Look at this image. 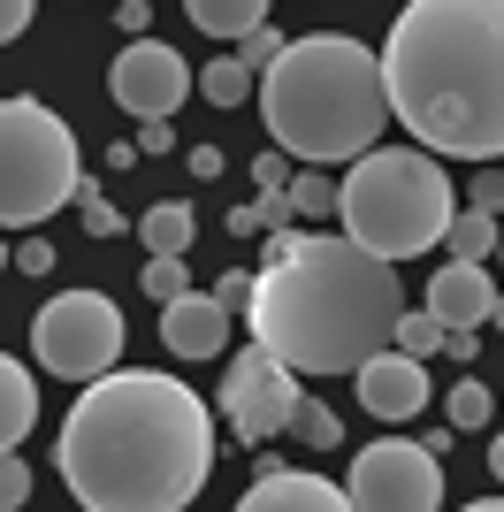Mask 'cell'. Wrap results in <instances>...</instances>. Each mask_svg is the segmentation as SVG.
Segmentation results:
<instances>
[{"instance_id": "1", "label": "cell", "mask_w": 504, "mask_h": 512, "mask_svg": "<svg viewBox=\"0 0 504 512\" xmlns=\"http://www.w3.org/2000/svg\"><path fill=\"white\" fill-rule=\"evenodd\" d=\"M54 459L84 512H184L214 474V413L161 367H115L69 406Z\"/></svg>"}, {"instance_id": "7", "label": "cell", "mask_w": 504, "mask_h": 512, "mask_svg": "<svg viewBox=\"0 0 504 512\" xmlns=\"http://www.w3.org/2000/svg\"><path fill=\"white\" fill-rule=\"evenodd\" d=\"M31 352L62 383H84V390L107 383L115 360H123V306L107 299V291H62L31 321Z\"/></svg>"}, {"instance_id": "36", "label": "cell", "mask_w": 504, "mask_h": 512, "mask_svg": "<svg viewBox=\"0 0 504 512\" xmlns=\"http://www.w3.org/2000/svg\"><path fill=\"white\" fill-rule=\"evenodd\" d=\"M138 153H168V123H146V130H138Z\"/></svg>"}, {"instance_id": "9", "label": "cell", "mask_w": 504, "mask_h": 512, "mask_svg": "<svg viewBox=\"0 0 504 512\" xmlns=\"http://www.w3.org/2000/svg\"><path fill=\"white\" fill-rule=\"evenodd\" d=\"M352 512H436L443 505V467L428 444H405V436H382L352 459V482H344Z\"/></svg>"}, {"instance_id": "40", "label": "cell", "mask_w": 504, "mask_h": 512, "mask_svg": "<svg viewBox=\"0 0 504 512\" xmlns=\"http://www.w3.org/2000/svg\"><path fill=\"white\" fill-rule=\"evenodd\" d=\"M497 260H504V245H497Z\"/></svg>"}, {"instance_id": "33", "label": "cell", "mask_w": 504, "mask_h": 512, "mask_svg": "<svg viewBox=\"0 0 504 512\" xmlns=\"http://www.w3.org/2000/svg\"><path fill=\"white\" fill-rule=\"evenodd\" d=\"M23 31H31V0H8L0 8V39H23Z\"/></svg>"}, {"instance_id": "24", "label": "cell", "mask_w": 504, "mask_h": 512, "mask_svg": "<svg viewBox=\"0 0 504 512\" xmlns=\"http://www.w3.org/2000/svg\"><path fill=\"white\" fill-rule=\"evenodd\" d=\"M443 337H451V329H443L428 306H420V314L405 306V321H398V352H405V360H428V352H443Z\"/></svg>"}, {"instance_id": "29", "label": "cell", "mask_w": 504, "mask_h": 512, "mask_svg": "<svg viewBox=\"0 0 504 512\" xmlns=\"http://www.w3.org/2000/svg\"><path fill=\"white\" fill-rule=\"evenodd\" d=\"M77 207H84V230H92V237H123V230H130L123 214L107 207V192H100V184H84V192H77Z\"/></svg>"}, {"instance_id": "26", "label": "cell", "mask_w": 504, "mask_h": 512, "mask_svg": "<svg viewBox=\"0 0 504 512\" xmlns=\"http://www.w3.org/2000/svg\"><path fill=\"white\" fill-rule=\"evenodd\" d=\"M146 299H161V306H176V299H191V283H184V260H146Z\"/></svg>"}, {"instance_id": "35", "label": "cell", "mask_w": 504, "mask_h": 512, "mask_svg": "<svg viewBox=\"0 0 504 512\" xmlns=\"http://www.w3.org/2000/svg\"><path fill=\"white\" fill-rule=\"evenodd\" d=\"M184 161H191V176H222V146H191Z\"/></svg>"}, {"instance_id": "34", "label": "cell", "mask_w": 504, "mask_h": 512, "mask_svg": "<svg viewBox=\"0 0 504 512\" xmlns=\"http://www.w3.org/2000/svg\"><path fill=\"white\" fill-rule=\"evenodd\" d=\"M115 23H123V31H138V39H146V31H153V8H146V0H123V8H115Z\"/></svg>"}, {"instance_id": "22", "label": "cell", "mask_w": 504, "mask_h": 512, "mask_svg": "<svg viewBox=\"0 0 504 512\" xmlns=\"http://www.w3.org/2000/svg\"><path fill=\"white\" fill-rule=\"evenodd\" d=\"M291 222H298V214H291V192H283V199H245V207H230V230H237V237H260V230L283 237Z\"/></svg>"}, {"instance_id": "37", "label": "cell", "mask_w": 504, "mask_h": 512, "mask_svg": "<svg viewBox=\"0 0 504 512\" xmlns=\"http://www.w3.org/2000/svg\"><path fill=\"white\" fill-rule=\"evenodd\" d=\"M489 474H497V482H504V428H497V436H489Z\"/></svg>"}, {"instance_id": "6", "label": "cell", "mask_w": 504, "mask_h": 512, "mask_svg": "<svg viewBox=\"0 0 504 512\" xmlns=\"http://www.w3.org/2000/svg\"><path fill=\"white\" fill-rule=\"evenodd\" d=\"M92 176L77 161V130L31 92L0 100V222L8 230H39L46 214H62Z\"/></svg>"}, {"instance_id": "10", "label": "cell", "mask_w": 504, "mask_h": 512, "mask_svg": "<svg viewBox=\"0 0 504 512\" xmlns=\"http://www.w3.org/2000/svg\"><path fill=\"white\" fill-rule=\"evenodd\" d=\"M107 92H115V107L138 115V123H168V115L199 92V77H191V62L176 54V46L130 39L123 54H115V69H107Z\"/></svg>"}, {"instance_id": "4", "label": "cell", "mask_w": 504, "mask_h": 512, "mask_svg": "<svg viewBox=\"0 0 504 512\" xmlns=\"http://www.w3.org/2000/svg\"><path fill=\"white\" fill-rule=\"evenodd\" d=\"M260 115L275 153H291L298 169H359L390 123L382 54L344 31L291 39V54L260 77Z\"/></svg>"}, {"instance_id": "28", "label": "cell", "mask_w": 504, "mask_h": 512, "mask_svg": "<svg viewBox=\"0 0 504 512\" xmlns=\"http://www.w3.org/2000/svg\"><path fill=\"white\" fill-rule=\"evenodd\" d=\"M252 184H260V199H283V192L298 184L291 153H252Z\"/></svg>"}, {"instance_id": "18", "label": "cell", "mask_w": 504, "mask_h": 512, "mask_svg": "<svg viewBox=\"0 0 504 512\" xmlns=\"http://www.w3.org/2000/svg\"><path fill=\"white\" fill-rule=\"evenodd\" d=\"M451 260H466V268H482L489 253L504 245V230H497V214H474V207H459V222H451Z\"/></svg>"}, {"instance_id": "2", "label": "cell", "mask_w": 504, "mask_h": 512, "mask_svg": "<svg viewBox=\"0 0 504 512\" xmlns=\"http://www.w3.org/2000/svg\"><path fill=\"white\" fill-rule=\"evenodd\" d=\"M252 344H268L291 375H359L382 352H398L405 291L398 268L352 237H268V268L252 291Z\"/></svg>"}, {"instance_id": "8", "label": "cell", "mask_w": 504, "mask_h": 512, "mask_svg": "<svg viewBox=\"0 0 504 512\" xmlns=\"http://www.w3.org/2000/svg\"><path fill=\"white\" fill-rule=\"evenodd\" d=\"M298 406H306V390H298V375L275 360L268 344H245L230 360V375H222V421L237 428V444L268 451L275 436H291Z\"/></svg>"}, {"instance_id": "30", "label": "cell", "mask_w": 504, "mask_h": 512, "mask_svg": "<svg viewBox=\"0 0 504 512\" xmlns=\"http://www.w3.org/2000/svg\"><path fill=\"white\" fill-rule=\"evenodd\" d=\"M466 207H474V214H504V169H474V184H466Z\"/></svg>"}, {"instance_id": "15", "label": "cell", "mask_w": 504, "mask_h": 512, "mask_svg": "<svg viewBox=\"0 0 504 512\" xmlns=\"http://www.w3.org/2000/svg\"><path fill=\"white\" fill-rule=\"evenodd\" d=\"M31 421H39V383H31L23 360L8 352V360H0V451H23Z\"/></svg>"}, {"instance_id": "31", "label": "cell", "mask_w": 504, "mask_h": 512, "mask_svg": "<svg viewBox=\"0 0 504 512\" xmlns=\"http://www.w3.org/2000/svg\"><path fill=\"white\" fill-rule=\"evenodd\" d=\"M23 497H31V467H23V451H8L0 459V505L23 512Z\"/></svg>"}, {"instance_id": "27", "label": "cell", "mask_w": 504, "mask_h": 512, "mask_svg": "<svg viewBox=\"0 0 504 512\" xmlns=\"http://www.w3.org/2000/svg\"><path fill=\"white\" fill-rule=\"evenodd\" d=\"M252 291H260V268H230V276H214V306H222V314H252Z\"/></svg>"}, {"instance_id": "19", "label": "cell", "mask_w": 504, "mask_h": 512, "mask_svg": "<svg viewBox=\"0 0 504 512\" xmlns=\"http://www.w3.org/2000/svg\"><path fill=\"white\" fill-rule=\"evenodd\" d=\"M291 214H306V222H329V214H344V184H336L329 169H298Z\"/></svg>"}, {"instance_id": "25", "label": "cell", "mask_w": 504, "mask_h": 512, "mask_svg": "<svg viewBox=\"0 0 504 512\" xmlns=\"http://www.w3.org/2000/svg\"><path fill=\"white\" fill-rule=\"evenodd\" d=\"M283 54H291V39H283V31H275V23H268V31H252V39L237 46V62H245L252 77H268V69L283 62Z\"/></svg>"}, {"instance_id": "12", "label": "cell", "mask_w": 504, "mask_h": 512, "mask_svg": "<svg viewBox=\"0 0 504 512\" xmlns=\"http://www.w3.org/2000/svg\"><path fill=\"white\" fill-rule=\"evenodd\" d=\"M237 512H352V497L336 490L329 474H306V467H260L252 490L237 497Z\"/></svg>"}, {"instance_id": "20", "label": "cell", "mask_w": 504, "mask_h": 512, "mask_svg": "<svg viewBox=\"0 0 504 512\" xmlns=\"http://www.w3.org/2000/svg\"><path fill=\"white\" fill-rule=\"evenodd\" d=\"M199 92H207V107H245V100H260V77H252V69L230 54V62H207Z\"/></svg>"}, {"instance_id": "13", "label": "cell", "mask_w": 504, "mask_h": 512, "mask_svg": "<svg viewBox=\"0 0 504 512\" xmlns=\"http://www.w3.org/2000/svg\"><path fill=\"white\" fill-rule=\"evenodd\" d=\"M359 406L375 413V421H413L420 406H428V367L405 360V352H382L375 367H359Z\"/></svg>"}, {"instance_id": "38", "label": "cell", "mask_w": 504, "mask_h": 512, "mask_svg": "<svg viewBox=\"0 0 504 512\" xmlns=\"http://www.w3.org/2000/svg\"><path fill=\"white\" fill-rule=\"evenodd\" d=\"M459 512H504V497H474V505H459Z\"/></svg>"}, {"instance_id": "39", "label": "cell", "mask_w": 504, "mask_h": 512, "mask_svg": "<svg viewBox=\"0 0 504 512\" xmlns=\"http://www.w3.org/2000/svg\"><path fill=\"white\" fill-rule=\"evenodd\" d=\"M489 321H497V329H504V299H497V314H489Z\"/></svg>"}, {"instance_id": "14", "label": "cell", "mask_w": 504, "mask_h": 512, "mask_svg": "<svg viewBox=\"0 0 504 512\" xmlns=\"http://www.w3.org/2000/svg\"><path fill=\"white\" fill-rule=\"evenodd\" d=\"M230 321L237 314H222L214 291H191V299L161 306V344L176 352V360H214V352L230 344Z\"/></svg>"}, {"instance_id": "23", "label": "cell", "mask_w": 504, "mask_h": 512, "mask_svg": "<svg viewBox=\"0 0 504 512\" xmlns=\"http://www.w3.org/2000/svg\"><path fill=\"white\" fill-rule=\"evenodd\" d=\"M291 436H298L306 451H336V444H344V421H336L321 398H306V406H298V421H291Z\"/></svg>"}, {"instance_id": "16", "label": "cell", "mask_w": 504, "mask_h": 512, "mask_svg": "<svg viewBox=\"0 0 504 512\" xmlns=\"http://www.w3.org/2000/svg\"><path fill=\"white\" fill-rule=\"evenodd\" d=\"M184 16H191V31H207V39L245 46L252 31H268V0H191Z\"/></svg>"}, {"instance_id": "3", "label": "cell", "mask_w": 504, "mask_h": 512, "mask_svg": "<svg viewBox=\"0 0 504 512\" xmlns=\"http://www.w3.org/2000/svg\"><path fill=\"white\" fill-rule=\"evenodd\" d=\"M390 115L420 153L474 169L504 161V0H413L382 46Z\"/></svg>"}, {"instance_id": "5", "label": "cell", "mask_w": 504, "mask_h": 512, "mask_svg": "<svg viewBox=\"0 0 504 512\" xmlns=\"http://www.w3.org/2000/svg\"><path fill=\"white\" fill-rule=\"evenodd\" d=\"M466 199H451V169L420 146H390V153H367L359 169H344V237L367 245L375 260H413V253H436L451 222H459Z\"/></svg>"}, {"instance_id": "32", "label": "cell", "mask_w": 504, "mask_h": 512, "mask_svg": "<svg viewBox=\"0 0 504 512\" xmlns=\"http://www.w3.org/2000/svg\"><path fill=\"white\" fill-rule=\"evenodd\" d=\"M46 268H54V245H46V237H23L16 245V276H46Z\"/></svg>"}, {"instance_id": "17", "label": "cell", "mask_w": 504, "mask_h": 512, "mask_svg": "<svg viewBox=\"0 0 504 512\" xmlns=\"http://www.w3.org/2000/svg\"><path fill=\"white\" fill-rule=\"evenodd\" d=\"M138 237H146V260H184V245H191V207H184V199H161V207H146Z\"/></svg>"}, {"instance_id": "11", "label": "cell", "mask_w": 504, "mask_h": 512, "mask_svg": "<svg viewBox=\"0 0 504 512\" xmlns=\"http://www.w3.org/2000/svg\"><path fill=\"white\" fill-rule=\"evenodd\" d=\"M497 276L489 268H466V260H443L436 276H428V314L451 329V337H474L489 314H497Z\"/></svg>"}, {"instance_id": "21", "label": "cell", "mask_w": 504, "mask_h": 512, "mask_svg": "<svg viewBox=\"0 0 504 512\" xmlns=\"http://www.w3.org/2000/svg\"><path fill=\"white\" fill-rule=\"evenodd\" d=\"M443 421H451V428H489V421H497V390L474 383V375H466V383H451V398H443Z\"/></svg>"}]
</instances>
